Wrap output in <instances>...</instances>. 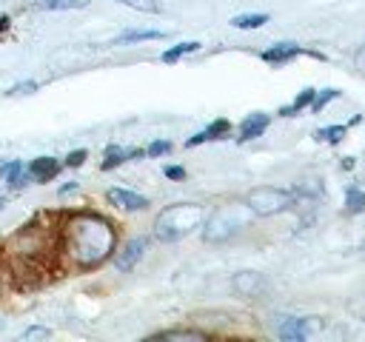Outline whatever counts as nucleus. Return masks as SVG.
Masks as SVG:
<instances>
[{
  "mask_svg": "<svg viewBox=\"0 0 365 342\" xmlns=\"http://www.w3.org/2000/svg\"><path fill=\"white\" fill-rule=\"evenodd\" d=\"M336 97H339V91H336V88H325V91L314 94V100H311V108H314V111H322V108H325L331 100H336Z\"/></svg>",
  "mask_w": 365,
  "mask_h": 342,
  "instance_id": "24",
  "label": "nucleus"
},
{
  "mask_svg": "<svg viewBox=\"0 0 365 342\" xmlns=\"http://www.w3.org/2000/svg\"><path fill=\"white\" fill-rule=\"evenodd\" d=\"M106 197H108V202H114L125 211H143L148 205V197H143L137 191H128V188H108Z\"/></svg>",
  "mask_w": 365,
  "mask_h": 342,
  "instance_id": "7",
  "label": "nucleus"
},
{
  "mask_svg": "<svg viewBox=\"0 0 365 342\" xmlns=\"http://www.w3.org/2000/svg\"><path fill=\"white\" fill-rule=\"evenodd\" d=\"M68 248L80 265H97L114 251V231L103 217L83 214L71 222Z\"/></svg>",
  "mask_w": 365,
  "mask_h": 342,
  "instance_id": "1",
  "label": "nucleus"
},
{
  "mask_svg": "<svg viewBox=\"0 0 365 342\" xmlns=\"http://www.w3.org/2000/svg\"><path fill=\"white\" fill-rule=\"evenodd\" d=\"M279 336L291 342H302L308 336V319H285L279 325Z\"/></svg>",
  "mask_w": 365,
  "mask_h": 342,
  "instance_id": "13",
  "label": "nucleus"
},
{
  "mask_svg": "<svg viewBox=\"0 0 365 342\" xmlns=\"http://www.w3.org/2000/svg\"><path fill=\"white\" fill-rule=\"evenodd\" d=\"M154 339H177V342H182V339H197V342H200V339H205V333H202V331H185V328H182V331H163V333H157Z\"/></svg>",
  "mask_w": 365,
  "mask_h": 342,
  "instance_id": "21",
  "label": "nucleus"
},
{
  "mask_svg": "<svg viewBox=\"0 0 365 342\" xmlns=\"http://www.w3.org/2000/svg\"><path fill=\"white\" fill-rule=\"evenodd\" d=\"M297 54H302V46H297V43H277V46H271V48L262 51V60L279 66V63H288Z\"/></svg>",
  "mask_w": 365,
  "mask_h": 342,
  "instance_id": "10",
  "label": "nucleus"
},
{
  "mask_svg": "<svg viewBox=\"0 0 365 342\" xmlns=\"http://www.w3.org/2000/svg\"><path fill=\"white\" fill-rule=\"evenodd\" d=\"M205 222V208L197 202H177L168 205L165 211H160L157 222H154V237L160 242H177L182 237H188L191 231H197Z\"/></svg>",
  "mask_w": 365,
  "mask_h": 342,
  "instance_id": "2",
  "label": "nucleus"
},
{
  "mask_svg": "<svg viewBox=\"0 0 365 342\" xmlns=\"http://www.w3.org/2000/svg\"><path fill=\"white\" fill-rule=\"evenodd\" d=\"M165 31H157V28H134V31H125L120 34L114 43H137V40H163Z\"/></svg>",
  "mask_w": 365,
  "mask_h": 342,
  "instance_id": "17",
  "label": "nucleus"
},
{
  "mask_svg": "<svg viewBox=\"0 0 365 342\" xmlns=\"http://www.w3.org/2000/svg\"><path fill=\"white\" fill-rule=\"evenodd\" d=\"M145 245H148L145 237H134V239H128V242L123 245V251L114 256V268H117V271H131V268L140 262V256L145 254Z\"/></svg>",
  "mask_w": 365,
  "mask_h": 342,
  "instance_id": "6",
  "label": "nucleus"
},
{
  "mask_svg": "<svg viewBox=\"0 0 365 342\" xmlns=\"http://www.w3.org/2000/svg\"><path fill=\"white\" fill-rule=\"evenodd\" d=\"M68 191H77V182H68V185L60 188V194H68Z\"/></svg>",
  "mask_w": 365,
  "mask_h": 342,
  "instance_id": "30",
  "label": "nucleus"
},
{
  "mask_svg": "<svg viewBox=\"0 0 365 342\" xmlns=\"http://www.w3.org/2000/svg\"><path fill=\"white\" fill-rule=\"evenodd\" d=\"M345 125H328V128H317V140H325V142H339L342 137H345Z\"/></svg>",
  "mask_w": 365,
  "mask_h": 342,
  "instance_id": "23",
  "label": "nucleus"
},
{
  "mask_svg": "<svg viewBox=\"0 0 365 342\" xmlns=\"http://www.w3.org/2000/svg\"><path fill=\"white\" fill-rule=\"evenodd\" d=\"M48 336H51V331H48V328H37V325H34V328H29V331H23V333H20V342H31V339H48Z\"/></svg>",
  "mask_w": 365,
  "mask_h": 342,
  "instance_id": "25",
  "label": "nucleus"
},
{
  "mask_svg": "<svg viewBox=\"0 0 365 342\" xmlns=\"http://www.w3.org/2000/svg\"><path fill=\"white\" fill-rule=\"evenodd\" d=\"M268 123H271V117L268 114H262V111H254V114H248L242 123H240V142H248V140H254V137H259L265 128H268Z\"/></svg>",
  "mask_w": 365,
  "mask_h": 342,
  "instance_id": "8",
  "label": "nucleus"
},
{
  "mask_svg": "<svg viewBox=\"0 0 365 342\" xmlns=\"http://www.w3.org/2000/svg\"><path fill=\"white\" fill-rule=\"evenodd\" d=\"M228 131H231V123H228V120H214L211 125H205L202 131H197V134H194V137H191L185 145H188V148H194V145H200V142H208V140H220V137H225Z\"/></svg>",
  "mask_w": 365,
  "mask_h": 342,
  "instance_id": "11",
  "label": "nucleus"
},
{
  "mask_svg": "<svg viewBox=\"0 0 365 342\" xmlns=\"http://www.w3.org/2000/svg\"><path fill=\"white\" fill-rule=\"evenodd\" d=\"M117 3H123V6H128V9H137V11H145V14L163 11L160 0H117Z\"/></svg>",
  "mask_w": 365,
  "mask_h": 342,
  "instance_id": "22",
  "label": "nucleus"
},
{
  "mask_svg": "<svg viewBox=\"0 0 365 342\" xmlns=\"http://www.w3.org/2000/svg\"><path fill=\"white\" fill-rule=\"evenodd\" d=\"M168 151H171V142H168V140H154V142L145 148L148 157H160V154H168Z\"/></svg>",
  "mask_w": 365,
  "mask_h": 342,
  "instance_id": "26",
  "label": "nucleus"
},
{
  "mask_svg": "<svg viewBox=\"0 0 365 342\" xmlns=\"http://www.w3.org/2000/svg\"><path fill=\"white\" fill-rule=\"evenodd\" d=\"M29 180H34V182H48L57 171H60V162L54 160V157H37V160H31L29 162Z\"/></svg>",
  "mask_w": 365,
  "mask_h": 342,
  "instance_id": "9",
  "label": "nucleus"
},
{
  "mask_svg": "<svg viewBox=\"0 0 365 342\" xmlns=\"http://www.w3.org/2000/svg\"><path fill=\"white\" fill-rule=\"evenodd\" d=\"M231 288L240 296H262L268 291V279L259 271H240V274H234Z\"/></svg>",
  "mask_w": 365,
  "mask_h": 342,
  "instance_id": "5",
  "label": "nucleus"
},
{
  "mask_svg": "<svg viewBox=\"0 0 365 342\" xmlns=\"http://www.w3.org/2000/svg\"><path fill=\"white\" fill-rule=\"evenodd\" d=\"M265 23H268V14H237V17H231L234 28H259Z\"/></svg>",
  "mask_w": 365,
  "mask_h": 342,
  "instance_id": "19",
  "label": "nucleus"
},
{
  "mask_svg": "<svg viewBox=\"0 0 365 342\" xmlns=\"http://www.w3.org/2000/svg\"><path fill=\"white\" fill-rule=\"evenodd\" d=\"M34 88H37V83H34V80H29V83H17V86H11V88H9V94H11V97H17V94H29V91H34Z\"/></svg>",
  "mask_w": 365,
  "mask_h": 342,
  "instance_id": "28",
  "label": "nucleus"
},
{
  "mask_svg": "<svg viewBox=\"0 0 365 342\" xmlns=\"http://www.w3.org/2000/svg\"><path fill=\"white\" fill-rule=\"evenodd\" d=\"M251 217V208L248 205H225L220 211H214L208 219H205V239L208 242H222L228 237H234Z\"/></svg>",
  "mask_w": 365,
  "mask_h": 342,
  "instance_id": "3",
  "label": "nucleus"
},
{
  "mask_svg": "<svg viewBox=\"0 0 365 342\" xmlns=\"http://www.w3.org/2000/svg\"><path fill=\"white\" fill-rule=\"evenodd\" d=\"M345 208H348V214L365 211V191H359L356 185H351V188L345 191Z\"/></svg>",
  "mask_w": 365,
  "mask_h": 342,
  "instance_id": "20",
  "label": "nucleus"
},
{
  "mask_svg": "<svg viewBox=\"0 0 365 342\" xmlns=\"http://www.w3.org/2000/svg\"><path fill=\"white\" fill-rule=\"evenodd\" d=\"M86 157H88V154H86V148H77V151H71V154L66 157V165H68V168H77V165H83V162H86Z\"/></svg>",
  "mask_w": 365,
  "mask_h": 342,
  "instance_id": "27",
  "label": "nucleus"
},
{
  "mask_svg": "<svg viewBox=\"0 0 365 342\" xmlns=\"http://www.w3.org/2000/svg\"><path fill=\"white\" fill-rule=\"evenodd\" d=\"M314 94H317L314 88H302V91L294 97V103H291V105H282V108H279V114H282V117H294L297 111H302V108H308V105H311Z\"/></svg>",
  "mask_w": 365,
  "mask_h": 342,
  "instance_id": "16",
  "label": "nucleus"
},
{
  "mask_svg": "<svg viewBox=\"0 0 365 342\" xmlns=\"http://www.w3.org/2000/svg\"><path fill=\"white\" fill-rule=\"evenodd\" d=\"M165 177H168V180H182V177H185V168H180V165H168V168H165Z\"/></svg>",
  "mask_w": 365,
  "mask_h": 342,
  "instance_id": "29",
  "label": "nucleus"
},
{
  "mask_svg": "<svg viewBox=\"0 0 365 342\" xmlns=\"http://www.w3.org/2000/svg\"><path fill=\"white\" fill-rule=\"evenodd\" d=\"M88 0H40V9L46 11H71V9H86Z\"/></svg>",
  "mask_w": 365,
  "mask_h": 342,
  "instance_id": "18",
  "label": "nucleus"
},
{
  "mask_svg": "<svg viewBox=\"0 0 365 342\" xmlns=\"http://www.w3.org/2000/svg\"><path fill=\"white\" fill-rule=\"evenodd\" d=\"M0 205H3V197H0Z\"/></svg>",
  "mask_w": 365,
  "mask_h": 342,
  "instance_id": "31",
  "label": "nucleus"
},
{
  "mask_svg": "<svg viewBox=\"0 0 365 342\" xmlns=\"http://www.w3.org/2000/svg\"><path fill=\"white\" fill-rule=\"evenodd\" d=\"M197 48H200V43H197V40H185V43H177V46L165 48V51L160 54V60H163V63H177L180 57H185V54H194Z\"/></svg>",
  "mask_w": 365,
  "mask_h": 342,
  "instance_id": "14",
  "label": "nucleus"
},
{
  "mask_svg": "<svg viewBox=\"0 0 365 342\" xmlns=\"http://www.w3.org/2000/svg\"><path fill=\"white\" fill-rule=\"evenodd\" d=\"M291 202H294L291 191H285V188H274V185L251 188L248 197H245V205L251 208V214H259V217L279 214V211L291 208Z\"/></svg>",
  "mask_w": 365,
  "mask_h": 342,
  "instance_id": "4",
  "label": "nucleus"
},
{
  "mask_svg": "<svg viewBox=\"0 0 365 342\" xmlns=\"http://www.w3.org/2000/svg\"><path fill=\"white\" fill-rule=\"evenodd\" d=\"M3 180H6V185H20L23 180H29V171H26V165L20 162V160H9L3 168Z\"/></svg>",
  "mask_w": 365,
  "mask_h": 342,
  "instance_id": "15",
  "label": "nucleus"
},
{
  "mask_svg": "<svg viewBox=\"0 0 365 342\" xmlns=\"http://www.w3.org/2000/svg\"><path fill=\"white\" fill-rule=\"evenodd\" d=\"M145 151H140V148H120V145H108L106 148V160H103V171H108V168H117L120 162H125V160H131V157H143Z\"/></svg>",
  "mask_w": 365,
  "mask_h": 342,
  "instance_id": "12",
  "label": "nucleus"
}]
</instances>
